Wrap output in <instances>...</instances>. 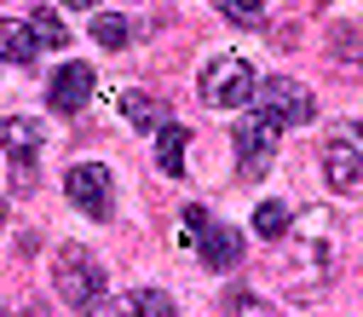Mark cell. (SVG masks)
Listing matches in <instances>:
<instances>
[{"label": "cell", "mask_w": 363, "mask_h": 317, "mask_svg": "<svg viewBox=\"0 0 363 317\" xmlns=\"http://www.w3.org/2000/svg\"><path fill=\"white\" fill-rule=\"evenodd\" d=\"M196 93H202L208 110H242V104H254V93H259V75H254L248 58L225 52V58H208V64H202Z\"/></svg>", "instance_id": "cell-1"}, {"label": "cell", "mask_w": 363, "mask_h": 317, "mask_svg": "<svg viewBox=\"0 0 363 317\" xmlns=\"http://www.w3.org/2000/svg\"><path fill=\"white\" fill-rule=\"evenodd\" d=\"M52 283H58V294H64V306H75V311H93V306H104V265L86 254V248H58V260H52Z\"/></svg>", "instance_id": "cell-2"}, {"label": "cell", "mask_w": 363, "mask_h": 317, "mask_svg": "<svg viewBox=\"0 0 363 317\" xmlns=\"http://www.w3.org/2000/svg\"><path fill=\"white\" fill-rule=\"evenodd\" d=\"M40 145H47L40 121H29V116H6V121H0V150L12 156V191H18V196H29V191H35V162H40Z\"/></svg>", "instance_id": "cell-3"}, {"label": "cell", "mask_w": 363, "mask_h": 317, "mask_svg": "<svg viewBox=\"0 0 363 317\" xmlns=\"http://www.w3.org/2000/svg\"><path fill=\"white\" fill-rule=\"evenodd\" d=\"M254 104H259L265 121H277V127H306V121L317 116V99L306 93L294 75H271V81H259Z\"/></svg>", "instance_id": "cell-4"}, {"label": "cell", "mask_w": 363, "mask_h": 317, "mask_svg": "<svg viewBox=\"0 0 363 317\" xmlns=\"http://www.w3.org/2000/svg\"><path fill=\"white\" fill-rule=\"evenodd\" d=\"M64 191L86 219H110L116 213V191H110V167L104 162H75L64 173Z\"/></svg>", "instance_id": "cell-5"}, {"label": "cell", "mask_w": 363, "mask_h": 317, "mask_svg": "<svg viewBox=\"0 0 363 317\" xmlns=\"http://www.w3.org/2000/svg\"><path fill=\"white\" fill-rule=\"evenodd\" d=\"M277 121H265V116H248V121H237V133H231V145H237V167H242V179H259L265 167H271V156H277Z\"/></svg>", "instance_id": "cell-6"}, {"label": "cell", "mask_w": 363, "mask_h": 317, "mask_svg": "<svg viewBox=\"0 0 363 317\" xmlns=\"http://www.w3.org/2000/svg\"><path fill=\"white\" fill-rule=\"evenodd\" d=\"M323 179L335 191H363V145H352V139H329L323 145Z\"/></svg>", "instance_id": "cell-7"}, {"label": "cell", "mask_w": 363, "mask_h": 317, "mask_svg": "<svg viewBox=\"0 0 363 317\" xmlns=\"http://www.w3.org/2000/svg\"><path fill=\"white\" fill-rule=\"evenodd\" d=\"M93 69H86V64H64L58 75H52V93H47V104L58 110V116H75L86 99H93Z\"/></svg>", "instance_id": "cell-8"}, {"label": "cell", "mask_w": 363, "mask_h": 317, "mask_svg": "<svg viewBox=\"0 0 363 317\" xmlns=\"http://www.w3.org/2000/svg\"><path fill=\"white\" fill-rule=\"evenodd\" d=\"M202 265L208 271L242 265V231H231V225H208V231H202Z\"/></svg>", "instance_id": "cell-9"}, {"label": "cell", "mask_w": 363, "mask_h": 317, "mask_svg": "<svg viewBox=\"0 0 363 317\" xmlns=\"http://www.w3.org/2000/svg\"><path fill=\"white\" fill-rule=\"evenodd\" d=\"M121 116L139 127V133H156V127H167V104L156 99V93H127L121 99Z\"/></svg>", "instance_id": "cell-10"}, {"label": "cell", "mask_w": 363, "mask_h": 317, "mask_svg": "<svg viewBox=\"0 0 363 317\" xmlns=\"http://www.w3.org/2000/svg\"><path fill=\"white\" fill-rule=\"evenodd\" d=\"M185 139L191 133L179 127V121H167V127H156V162H162V173H185Z\"/></svg>", "instance_id": "cell-11"}, {"label": "cell", "mask_w": 363, "mask_h": 317, "mask_svg": "<svg viewBox=\"0 0 363 317\" xmlns=\"http://www.w3.org/2000/svg\"><path fill=\"white\" fill-rule=\"evenodd\" d=\"M35 58V29L0 18V64H29Z\"/></svg>", "instance_id": "cell-12"}, {"label": "cell", "mask_w": 363, "mask_h": 317, "mask_svg": "<svg viewBox=\"0 0 363 317\" xmlns=\"http://www.w3.org/2000/svg\"><path fill=\"white\" fill-rule=\"evenodd\" d=\"M116 317H179V306H173V294H162V289H133Z\"/></svg>", "instance_id": "cell-13"}, {"label": "cell", "mask_w": 363, "mask_h": 317, "mask_svg": "<svg viewBox=\"0 0 363 317\" xmlns=\"http://www.w3.org/2000/svg\"><path fill=\"white\" fill-rule=\"evenodd\" d=\"M29 29H35V47H40V52H52V47L69 40V29H64V18H58L52 6H35V12H29Z\"/></svg>", "instance_id": "cell-14"}, {"label": "cell", "mask_w": 363, "mask_h": 317, "mask_svg": "<svg viewBox=\"0 0 363 317\" xmlns=\"http://www.w3.org/2000/svg\"><path fill=\"white\" fill-rule=\"evenodd\" d=\"M289 219H294L289 202H259V208H254V231H259L265 243H283V237H289Z\"/></svg>", "instance_id": "cell-15"}, {"label": "cell", "mask_w": 363, "mask_h": 317, "mask_svg": "<svg viewBox=\"0 0 363 317\" xmlns=\"http://www.w3.org/2000/svg\"><path fill=\"white\" fill-rule=\"evenodd\" d=\"M93 40L110 47V52H121L127 40H133V23H127L121 12H93Z\"/></svg>", "instance_id": "cell-16"}, {"label": "cell", "mask_w": 363, "mask_h": 317, "mask_svg": "<svg viewBox=\"0 0 363 317\" xmlns=\"http://www.w3.org/2000/svg\"><path fill=\"white\" fill-rule=\"evenodd\" d=\"M219 12L231 23H259L265 18V0H219Z\"/></svg>", "instance_id": "cell-17"}, {"label": "cell", "mask_w": 363, "mask_h": 317, "mask_svg": "<svg viewBox=\"0 0 363 317\" xmlns=\"http://www.w3.org/2000/svg\"><path fill=\"white\" fill-rule=\"evenodd\" d=\"M225 317H277L265 300H254V294H231L225 300Z\"/></svg>", "instance_id": "cell-18"}, {"label": "cell", "mask_w": 363, "mask_h": 317, "mask_svg": "<svg viewBox=\"0 0 363 317\" xmlns=\"http://www.w3.org/2000/svg\"><path fill=\"white\" fill-rule=\"evenodd\" d=\"M208 225H213V219H208V208H202V202H191V208H185V237H191V243H202Z\"/></svg>", "instance_id": "cell-19"}, {"label": "cell", "mask_w": 363, "mask_h": 317, "mask_svg": "<svg viewBox=\"0 0 363 317\" xmlns=\"http://www.w3.org/2000/svg\"><path fill=\"white\" fill-rule=\"evenodd\" d=\"M64 6H75V12H99V0H64Z\"/></svg>", "instance_id": "cell-20"}, {"label": "cell", "mask_w": 363, "mask_h": 317, "mask_svg": "<svg viewBox=\"0 0 363 317\" xmlns=\"http://www.w3.org/2000/svg\"><path fill=\"white\" fill-rule=\"evenodd\" d=\"M0 225H6V202H0Z\"/></svg>", "instance_id": "cell-21"}, {"label": "cell", "mask_w": 363, "mask_h": 317, "mask_svg": "<svg viewBox=\"0 0 363 317\" xmlns=\"http://www.w3.org/2000/svg\"><path fill=\"white\" fill-rule=\"evenodd\" d=\"M23 317H40V311H23Z\"/></svg>", "instance_id": "cell-22"}]
</instances>
